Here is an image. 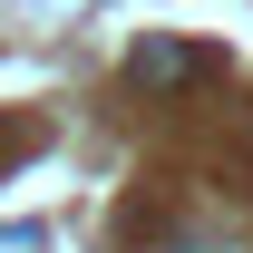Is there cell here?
Here are the masks:
<instances>
[{"instance_id":"cell-1","label":"cell","mask_w":253,"mask_h":253,"mask_svg":"<svg viewBox=\"0 0 253 253\" xmlns=\"http://www.w3.org/2000/svg\"><path fill=\"white\" fill-rule=\"evenodd\" d=\"M136 78H195V49H166V39H146V49H136Z\"/></svg>"}]
</instances>
